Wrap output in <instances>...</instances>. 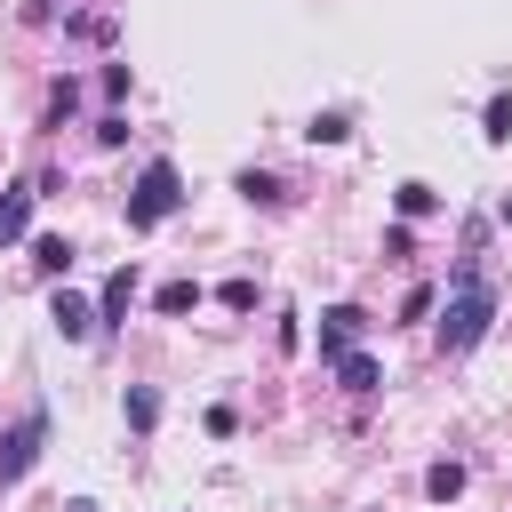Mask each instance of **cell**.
<instances>
[{
	"label": "cell",
	"instance_id": "cell-1",
	"mask_svg": "<svg viewBox=\"0 0 512 512\" xmlns=\"http://www.w3.org/2000/svg\"><path fill=\"white\" fill-rule=\"evenodd\" d=\"M488 320H496V288L464 272L456 296H448V320H440V352H472V344L488 336Z\"/></svg>",
	"mask_w": 512,
	"mask_h": 512
},
{
	"label": "cell",
	"instance_id": "cell-2",
	"mask_svg": "<svg viewBox=\"0 0 512 512\" xmlns=\"http://www.w3.org/2000/svg\"><path fill=\"white\" fill-rule=\"evenodd\" d=\"M184 208V176L168 168V160H152L144 176H136V192H128V232H152L160 216H176Z\"/></svg>",
	"mask_w": 512,
	"mask_h": 512
},
{
	"label": "cell",
	"instance_id": "cell-3",
	"mask_svg": "<svg viewBox=\"0 0 512 512\" xmlns=\"http://www.w3.org/2000/svg\"><path fill=\"white\" fill-rule=\"evenodd\" d=\"M40 440H48V416L32 408V416L0 440V480H24V472H32V456H40Z\"/></svg>",
	"mask_w": 512,
	"mask_h": 512
},
{
	"label": "cell",
	"instance_id": "cell-4",
	"mask_svg": "<svg viewBox=\"0 0 512 512\" xmlns=\"http://www.w3.org/2000/svg\"><path fill=\"white\" fill-rule=\"evenodd\" d=\"M360 328H368L360 304H328V312H320V360H344V352L360 344Z\"/></svg>",
	"mask_w": 512,
	"mask_h": 512
},
{
	"label": "cell",
	"instance_id": "cell-5",
	"mask_svg": "<svg viewBox=\"0 0 512 512\" xmlns=\"http://www.w3.org/2000/svg\"><path fill=\"white\" fill-rule=\"evenodd\" d=\"M32 200H40L32 184H8V192H0V248H16V240H24V224H32Z\"/></svg>",
	"mask_w": 512,
	"mask_h": 512
},
{
	"label": "cell",
	"instance_id": "cell-6",
	"mask_svg": "<svg viewBox=\"0 0 512 512\" xmlns=\"http://www.w3.org/2000/svg\"><path fill=\"white\" fill-rule=\"evenodd\" d=\"M48 320H56V336H72V344H80V336L96 328V304H80L72 288H56V304H48Z\"/></svg>",
	"mask_w": 512,
	"mask_h": 512
},
{
	"label": "cell",
	"instance_id": "cell-7",
	"mask_svg": "<svg viewBox=\"0 0 512 512\" xmlns=\"http://www.w3.org/2000/svg\"><path fill=\"white\" fill-rule=\"evenodd\" d=\"M128 304H136V272H112L96 296V320H128Z\"/></svg>",
	"mask_w": 512,
	"mask_h": 512
},
{
	"label": "cell",
	"instance_id": "cell-8",
	"mask_svg": "<svg viewBox=\"0 0 512 512\" xmlns=\"http://www.w3.org/2000/svg\"><path fill=\"white\" fill-rule=\"evenodd\" d=\"M392 200H400V224H416V216H432V208H440V192H432V184H416V176H408Z\"/></svg>",
	"mask_w": 512,
	"mask_h": 512
},
{
	"label": "cell",
	"instance_id": "cell-9",
	"mask_svg": "<svg viewBox=\"0 0 512 512\" xmlns=\"http://www.w3.org/2000/svg\"><path fill=\"white\" fill-rule=\"evenodd\" d=\"M336 376H344L352 392H376V384H384V368H376L368 352H344V360H336Z\"/></svg>",
	"mask_w": 512,
	"mask_h": 512
},
{
	"label": "cell",
	"instance_id": "cell-10",
	"mask_svg": "<svg viewBox=\"0 0 512 512\" xmlns=\"http://www.w3.org/2000/svg\"><path fill=\"white\" fill-rule=\"evenodd\" d=\"M120 408H128V424H136V432H152V424H160V392H152V384H128V400H120Z\"/></svg>",
	"mask_w": 512,
	"mask_h": 512
},
{
	"label": "cell",
	"instance_id": "cell-11",
	"mask_svg": "<svg viewBox=\"0 0 512 512\" xmlns=\"http://www.w3.org/2000/svg\"><path fill=\"white\" fill-rule=\"evenodd\" d=\"M32 264H40L48 280H56V272H72V240H56V232H48V240H32Z\"/></svg>",
	"mask_w": 512,
	"mask_h": 512
},
{
	"label": "cell",
	"instance_id": "cell-12",
	"mask_svg": "<svg viewBox=\"0 0 512 512\" xmlns=\"http://www.w3.org/2000/svg\"><path fill=\"white\" fill-rule=\"evenodd\" d=\"M152 304H160V312H168V320H184V312H192V304H200V280H168V288H160V296H152Z\"/></svg>",
	"mask_w": 512,
	"mask_h": 512
},
{
	"label": "cell",
	"instance_id": "cell-13",
	"mask_svg": "<svg viewBox=\"0 0 512 512\" xmlns=\"http://www.w3.org/2000/svg\"><path fill=\"white\" fill-rule=\"evenodd\" d=\"M424 496H432V504L464 496V464H432V472H424Z\"/></svg>",
	"mask_w": 512,
	"mask_h": 512
},
{
	"label": "cell",
	"instance_id": "cell-14",
	"mask_svg": "<svg viewBox=\"0 0 512 512\" xmlns=\"http://www.w3.org/2000/svg\"><path fill=\"white\" fill-rule=\"evenodd\" d=\"M304 136H312V144H344V136H352V120H344V112H312V128H304Z\"/></svg>",
	"mask_w": 512,
	"mask_h": 512
},
{
	"label": "cell",
	"instance_id": "cell-15",
	"mask_svg": "<svg viewBox=\"0 0 512 512\" xmlns=\"http://www.w3.org/2000/svg\"><path fill=\"white\" fill-rule=\"evenodd\" d=\"M216 304H224V312H256V280H224Z\"/></svg>",
	"mask_w": 512,
	"mask_h": 512
},
{
	"label": "cell",
	"instance_id": "cell-16",
	"mask_svg": "<svg viewBox=\"0 0 512 512\" xmlns=\"http://www.w3.org/2000/svg\"><path fill=\"white\" fill-rule=\"evenodd\" d=\"M512 136V96H488V144Z\"/></svg>",
	"mask_w": 512,
	"mask_h": 512
},
{
	"label": "cell",
	"instance_id": "cell-17",
	"mask_svg": "<svg viewBox=\"0 0 512 512\" xmlns=\"http://www.w3.org/2000/svg\"><path fill=\"white\" fill-rule=\"evenodd\" d=\"M64 512H96V504H88V496H72V504H64Z\"/></svg>",
	"mask_w": 512,
	"mask_h": 512
}]
</instances>
